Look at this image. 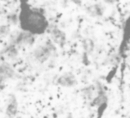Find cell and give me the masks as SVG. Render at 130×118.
<instances>
[{"label":"cell","instance_id":"obj_9","mask_svg":"<svg viewBox=\"0 0 130 118\" xmlns=\"http://www.w3.org/2000/svg\"><path fill=\"white\" fill-rule=\"evenodd\" d=\"M130 41V16L127 19L123 30V40H122V49Z\"/></svg>","mask_w":130,"mask_h":118},{"label":"cell","instance_id":"obj_5","mask_svg":"<svg viewBox=\"0 0 130 118\" xmlns=\"http://www.w3.org/2000/svg\"><path fill=\"white\" fill-rule=\"evenodd\" d=\"M50 38L52 41L56 44L57 45L59 46L61 48H63L66 44V33L58 27H54L53 28H51L50 31Z\"/></svg>","mask_w":130,"mask_h":118},{"label":"cell","instance_id":"obj_2","mask_svg":"<svg viewBox=\"0 0 130 118\" xmlns=\"http://www.w3.org/2000/svg\"><path fill=\"white\" fill-rule=\"evenodd\" d=\"M48 44L49 43H47L44 45L38 46L33 52V57L39 63H44L46 62L52 55L53 49L52 46Z\"/></svg>","mask_w":130,"mask_h":118},{"label":"cell","instance_id":"obj_16","mask_svg":"<svg viewBox=\"0 0 130 118\" xmlns=\"http://www.w3.org/2000/svg\"><path fill=\"white\" fill-rule=\"evenodd\" d=\"M1 1H5V2H6V1H8V0H1Z\"/></svg>","mask_w":130,"mask_h":118},{"label":"cell","instance_id":"obj_14","mask_svg":"<svg viewBox=\"0 0 130 118\" xmlns=\"http://www.w3.org/2000/svg\"><path fill=\"white\" fill-rule=\"evenodd\" d=\"M104 2L109 5H113L117 1V0H104Z\"/></svg>","mask_w":130,"mask_h":118},{"label":"cell","instance_id":"obj_3","mask_svg":"<svg viewBox=\"0 0 130 118\" xmlns=\"http://www.w3.org/2000/svg\"><path fill=\"white\" fill-rule=\"evenodd\" d=\"M57 83L61 87L71 88L76 86L78 82L76 76L72 72H66L58 77Z\"/></svg>","mask_w":130,"mask_h":118},{"label":"cell","instance_id":"obj_4","mask_svg":"<svg viewBox=\"0 0 130 118\" xmlns=\"http://www.w3.org/2000/svg\"><path fill=\"white\" fill-rule=\"evenodd\" d=\"M35 42V36L22 30L18 32L14 38L13 44L20 46H30L32 45Z\"/></svg>","mask_w":130,"mask_h":118},{"label":"cell","instance_id":"obj_6","mask_svg":"<svg viewBox=\"0 0 130 118\" xmlns=\"http://www.w3.org/2000/svg\"><path fill=\"white\" fill-rule=\"evenodd\" d=\"M105 11V7L103 5L100 3L95 4L86 8V12L92 17H99L102 16Z\"/></svg>","mask_w":130,"mask_h":118},{"label":"cell","instance_id":"obj_8","mask_svg":"<svg viewBox=\"0 0 130 118\" xmlns=\"http://www.w3.org/2000/svg\"><path fill=\"white\" fill-rule=\"evenodd\" d=\"M0 74L5 76L6 79H11L15 77V71L7 62H3L0 65Z\"/></svg>","mask_w":130,"mask_h":118},{"label":"cell","instance_id":"obj_13","mask_svg":"<svg viewBox=\"0 0 130 118\" xmlns=\"http://www.w3.org/2000/svg\"><path fill=\"white\" fill-rule=\"evenodd\" d=\"M7 79L3 76V75L0 74V89L3 90L6 86V81Z\"/></svg>","mask_w":130,"mask_h":118},{"label":"cell","instance_id":"obj_12","mask_svg":"<svg viewBox=\"0 0 130 118\" xmlns=\"http://www.w3.org/2000/svg\"><path fill=\"white\" fill-rule=\"evenodd\" d=\"M8 21L9 24L11 25H16L18 22H19V16H17L16 15H11L8 17Z\"/></svg>","mask_w":130,"mask_h":118},{"label":"cell","instance_id":"obj_15","mask_svg":"<svg viewBox=\"0 0 130 118\" xmlns=\"http://www.w3.org/2000/svg\"><path fill=\"white\" fill-rule=\"evenodd\" d=\"M72 1H73L76 4H80L81 3V0H72Z\"/></svg>","mask_w":130,"mask_h":118},{"label":"cell","instance_id":"obj_1","mask_svg":"<svg viewBox=\"0 0 130 118\" xmlns=\"http://www.w3.org/2000/svg\"><path fill=\"white\" fill-rule=\"evenodd\" d=\"M19 19L22 30L35 36L44 34L49 28V24L44 13L25 3L22 5Z\"/></svg>","mask_w":130,"mask_h":118},{"label":"cell","instance_id":"obj_10","mask_svg":"<svg viewBox=\"0 0 130 118\" xmlns=\"http://www.w3.org/2000/svg\"><path fill=\"white\" fill-rule=\"evenodd\" d=\"M10 33V27L8 25H0V39L6 38Z\"/></svg>","mask_w":130,"mask_h":118},{"label":"cell","instance_id":"obj_7","mask_svg":"<svg viewBox=\"0 0 130 118\" xmlns=\"http://www.w3.org/2000/svg\"><path fill=\"white\" fill-rule=\"evenodd\" d=\"M18 102L15 96H11L9 100L6 113L9 117H13L17 115L18 112Z\"/></svg>","mask_w":130,"mask_h":118},{"label":"cell","instance_id":"obj_11","mask_svg":"<svg viewBox=\"0 0 130 118\" xmlns=\"http://www.w3.org/2000/svg\"><path fill=\"white\" fill-rule=\"evenodd\" d=\"M18 54H19V52H18L17 49L15 47V44H11L10 46H9V48L6 50V55H7L9 58H15L18 55Z\"/></svg>","mask_w":130,"mask_h":118}]
</instances>
